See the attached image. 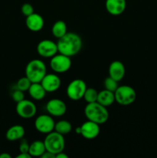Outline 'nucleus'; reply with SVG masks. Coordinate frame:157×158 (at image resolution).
<instances>
[{
  "instance_id": "obj_1",
  "label": "nucleus",
  "mask_w": 157,
  "mask_h": 158,
  "mask_svg": "<svg viewBox=\"0 0 157 158\" xmlns=\"http://www.w3.org/2000/svg\"><path fill=\"white\" fill-rule=\"evenodd\" d=\"M58 51L69 57L77 55L83 47V40L75 32H67L57 42Z\"/></svg>"
},
{
  "instance_id": "obj_2",
  "label": "nucleus",
  "mask_w": 157,
  "mask_h": 158,
  "mask_svg": "<svg viewBox=\"0 0 157 158\" xmlns=\"http://www.w3.org/2000/svg\"><path fill=\"white\" fill-rule=\"evenodd\" d=\"M84 113L88 120L95 122L99 125L106 123L109 117V113L106 106L97 101L87 103L84 109Z\"/></svg>"
},
{
  "instance_id": "obj_3",
  "label": "nucleus",
  "mask_w": 157,
  "mask_h": 158,
  "mask_svg": "<svg viewBox=\"0 0 157 158\" xmlns=\"http://www.w3.org/2000/svg\"><path fill=\"white\" fill-rule=\"evenodd\" d=\"M46 66L45 63L38 59L30 60L26 66V77L32 83H40L46 75Z\"/></svg>"
},
{
  "instance_id": "obj_4",
  "label": "nucleus",
  "mask_w": 157,
  "mask_h": 158,
  "mask_svg": "<svg viewBox=\"0 0 157 158\" xmlns=\"http://www.w3.org/2000/svg\"><path fill=\"white\" fill-rule=\"evenodd\" d=\"M44 143L46 151L55 155L64 151L66 145L64 136L55 131L46 134Z\"/></svg>"
},
{
  "instance_id": "obj_5",
  "label": "nucleus",
  "mask_w": 157,
  "mask_h": 158,
  "mask_svg": "<svg viewBox=\"0 0 157 158\" xmlns=\"http://www.w3.org/2000/svg\"><path fill=\"white\" fill-rule=\"evenodd\" d=\"M114 94L115 102L122 106L132 104L136 99V92L135 89L128 85L119 86Z\"/></svg>"
},
{
  "instance_id": "obj_6",
  "label": "nucleus",
  "mask_w": 157,
  "mask_h": 158,
  "mask_svg": "<svg viewBox=\"0 0 157 158\" xmlns=\"http://www.w3.org/2000/svg\"><path fill=\"white\" fill-rule=\"evenodd\" d=\"M49 65L55 73H64L70 69L72 60L71 57L58 52L51 58Z\"/></svg>"
},
{
  "instance_id": "obj_7",
  "label": "nucleus",
  "mask_w": 157,
  "mask_h": 158,
  "mask_svg": "<svg viewBox=\"0 0 157 158\" xmlns=\"http://www.w3.org/2000/svg\"><path fill=\"white\" fill-rule=\"evenodd\" d=\"M87 89L86 82L81 79H75L69 83L66 89V94L70 100L77 101L83 98Z\"/></svg>"
},
{
  "instance_id": "obj_8",
  "label": "nucleus",
  "mask_w": 157,
  "mask_h": 158,
  "mask_svg": "<svg viewBox=\"0 0 157 158\" xmlns=\"http://www.w3.org/2000/svg\"><path fill=\"white\" fill-rule=\"evenodd\" d=\"M17 114L23 119H30L35 117L37 112V107L35 103L29 100H22L16 103L15 107Z\"/></svg>"
},
{
  "instance_id": "obj_9",
  "label": "nucleus",
  "mask_w": 157,
  "mask_h": 158,
  "mask_svg": "<svg viewBox=\"0 0 157 158\" xmlns=\"http://www.w3.org/2000/svg\"><path fill=\"white\" fill-rule=\"evenodd\" d=\"M37 52L43 58H52L58 52L57 43L51 40H41L36 47Z\"/></svg>"
},
{
  "instance_id": "obj_10",
  "label": "nucleus",
  "mask_w": 157,
  "mask_h": 158,
  "mask_svg": "<svg viewBox=\"0 0 157 158\" xmlns=\"http://www.w3.org/2000/svg\"><path fill=\"white\" fill-rule=\"evenodd\" d=\"M51 115L42 114L36 117L35 121V127L42 134H47L52 132L55 129V122Z\"/></svg>"
},
{
  "instance_id": "obj_11",
  "label": "nucleus",
  "mask_w": 157,
  "mask_h": 158,
  "mask_svg": "<svg viewBox=\"0 0 157 158\" xmlns=\"http://www.w3.org/2000/svg\"><path fill=\"white\" fill-rule=\"evenodd\" d=\"M46 110L52 117H59L64 115L67 111V106L60 99H52L46 104Z\"/></svg>"
},
{
  "instance_id": "obj_12",
  "label": "nucleus",
  "mask_w": 157,
  "mask_h": 158,
  "mask_svg": "<svg viewBox=\"0 0 157 158\" xmlns=\"http://www.w3.org/2000/svg\"><path fill=\"white\" fill-rule=\"evenodd\" d=\"M79 135L87 140L95 139V137H98L100 133L99 124L95 123V122L90 121V120H88L83 123L82 126L79 127Z\"/></svg>"
},
{
  "instance_id": "obj_13",
  "label": "nucleus",
  "mask_w": 157,
  "mask_h": 158,
  "mask_svg": "<svg viewBox=\"0 0 157 158\" xmlns=\"http://www.w3.org/2000/svg\"><path fill=\"white\" fill-rule=\"evenodd\" d=\"M46 93H54L61 86V79L56 73H46L40 82Z\"/></svg>"
},
{
  "instance_id": "obj_14",
  "label": "nucleus",
  "mask_w": 157,
  "mask_h": 158,
  "mask_svg": "<svg viewBox=\"0 0 157 158\" xmlns=\"http://www.w3.org/2000/svg\"><path fill=\"white\" fill-rule=\"evenodd\" d=\"M44 19L38 13H32L26 17V25L28 29L32 32H39L44 27Z\"/></svg>"
},
{
  "instance_id": "obj_15",
  "label": "nucleus",
  "mask_w": 157,
  "mask_h": 158,
  "mask_svg": "<svg viewBox=\"0 0 157 158\" xmlns=\"http://www.w3.org/2000/svg\"><path fill=\"white\" fill-rule=\"evenodd\" d=\"M126 8V0H106V9L112 15H119Z\"/></svg>"
},
{
  "instance_id": "obj_16",
  "label": "nucleus",
  "mask_w": 157,
  "mask_h": 158,
  "mask_svg": "<svg viewBox=\"0 0 157 158\" xmlns=\"http://www.w3.org/2000/svg\"><path fill=\"white\" fill-rule=\"evenodd\" d=\"M125 74H126V68L121 61L115 60L110 63L109 66V77L119 82L124 78Z\"/></svg>"
},
{
  "instance_id": "obj_17",
  "label": "nucleus",
  "mask_w": 157,
  "mask_h": 158,
  "mask_svg": "<svg viewBox=\"0 0 157 158\" xmlns=\"http://www.w3.org/2000/svg\"><path fill=\"white\" fill-rule=\"evenodd\" d=\"M25 133H26V131H25L24 127L19 124L13 125L10 127L6 131V137L9 141H16L23 138Z\"/></svg>"
},
{
  "instance_id": "obj_18",
  "label": "nucleus",
  "mask_w": 157,
  "mask_h": 158,
  "mask_svg": "<svg viewBox=\"0 0 157 158\" xmlns=\"http://www.w3.org/2000/svg\"><path fill=\"white\" fill-rule=\"evenodd\" d=\"M115 101V100L114 92H112V91H109L106 89L99 92L97 102L103 105V106L107 107V106L113 104Z\"/></svg>"
},
{
  "instance_id": "obj_19",
  "label": "nucleus",
  "mask_w": 157,
  "mask_h": 158,
  "mask_svg": "<svg viewBox=\"0 0 157 158\" xmlns=\"http://www.w3.org/2000/svg\"><path fill=\"white\" fill-rule=\"evenodd\" d=\"M28 91L30 97L35 100H43L46 95V91L41 83H32Z\"/></svg>"
},
{
  "instance_id": "obj_20",
  "label": "nucleus",
  "mask_w": 157,
  "mask_h": 158,
  "mask_svg": "<svg viewBox=\"0 0 157 158\" xmlns=\"http://www.w3.org/2000/svg\"><path fill=\"white\" fill-rule=\"evenodd\" d=\"M46 151L44 141L35 140L29 145V154L31 157H40Z\"/></svg>"
},
{
  "instance_id": "obj_21",
  "label": "nucleus",
  "mask_w": 157,
  "mask_h": 158,
  "mask_svg": "<svg viewBox=\"0 0 157 158\" xmlns=\"http://www.w3.org/2000/svg\"><path fill=\"white\" fill-rule=\"evenodd\" d=\"M67 32V25L62 20L56 21L52 27V34L57 39H60Z\"/></svg>"
},
{
  "instance_id": "obj_22",
  "label": "nucleus",
  "mask_w": 157,
  "mask_h": 158,
  "mask_svg": "<svg viewBox=\"0 0 157 158\" xmlns=\"http://www.w3.org/2000/svg\"><path fill=\"white\" fill-rule=\"evenodd\" d=\"M72 124L69 121L66 120H61L55 123V129L54 131L58 132V134H62V135L65 136L69 134L72 131Z\"/></svg>"
},
{
  "instance_id": "obj_23",
  "label": "nucleus",
  "mask_w": 157,
  "mask_h": 158,
  "mask_svg": "<svg viewBox=\"0 0 157 158\" xmlns=\"http://www.w3.org/2000/svg\"><path fill=\"white\" fill-rule=\"evenodd\" d=\"M99 92L94 88H88L86 89V92H85L83 98L85 101L87 103H93V102L97 101V98H98Z\"/></svg>"
},
{
  "instance_id": "obj_24",
  "label": "nucleus",
  "mask_w": 157,
  "mask_h": 158,
  "mask_svg": "<svg viewBox=\"0 0 157 158\" xmlns=\"http://www.w3.org/2000/svg\"><path fill=\"white\" fill-rule=\"evenodd\" d=\"M32 83V82L25 76V77H21V78L17 81L16 86H16L17 89H20V90L23 91V92H26V91L29 90V87H30Z\"/></svg>"
},
{
  "instance_id": "obj_25",
  "label": "nucleus",
  "mask_w": 157,
  "mask_h": 158,
  "mask_svg": "<svg viewBox=\"0 0 157 158\" xmlns=\"http://www.w3.org/2000/svg\"><path fill=\"white\" fill-rule=\"evenodd\" d=\"M118 83V81H116V80H115L109 76L104 80L105 89H108L109 91H112V92H115L117 88L119 87Z\"/></svg>"
},
{
  "instance_id": "obj_26",
  "label": "nucleus",
  "mask_w": 157,
  "mask_h": 158,
  "mask_svg": "<svg viewBox=\"0 0 157 158\" xmlns=\"http://www.w3.org/2000/svg\"><path fill=\"white\" fill-rule=\"evenodd\" d=\"M21 12L26 17L34 13L33 6L30 3H24L21 7Z\"/></svg>"
},
{
  "instance_id": "obj_27",
  "label": "nucleus",
  "mask_w": 157,
  "mask_h": 158,
  "mask_svg": "<svg viewBox=\"0 0 157 158\" xmlns=\"http://www.w3.org/2000/svg\"><path fill=\"white\" fill-rule=\"evenodd\" d=\"M12 98L15 103H18V102L22 101V100L25 99V94L24 92L18 89H15V90L12 92Z\"/></svg>"
},
{
  "instance_id": "obj_28",
  "label": "nucleus",
  "mask_w": 157,
  "mask_h": 158,
  "mask_svg": "<svg viewBox=\"0 0 157 158\" xmlns=\"http://www.w3.org/2000/svg\"><path fill=\"white\" fill-rule=\"evenodd\" d=\"M29 143L26 139H21V143L19 144L20 153H29Z\"/></svg>"
},
{
  "instance_id": "obj_29",
  "label": "nucleus",
  "mask_w": 157,
  "mask_h": 158,
  "mask_svg": "<svg viewBox=\"0 0 157 158\" xmlns=\"http://www.w3.org/2000/svg\"><path fill=\"white\" fill-rule=\"evenodd\" d=\"M41 157L42 158H55V154H52V153H50V152H49V151H46V152H45L44 154L41 156Z\"/></svg>"
},
{
  "instance_id": "obj_30",
  "label": "nucleus",
  "mask_w": 157,
  "mask_h": 158,
  "mask_svg": "<svg viewBox=\"0 0 157 158\" xmlns=\"http://www.w3.org/2000/svg\"><path fill=\"white\" fill-rule=\"evenodd\" d=\"M30 154L29 153H20L18 155L16 156V158H31Z\"/></svg>"
},
{
  "instance_id": "obj_31",
  "label": "nucleus",
  "mask_w": 157,
  "mask_h": 158,
  "mask_svg": "<svg viewBox=\"0 0 157 158\" xmlns=\"http://www.w3.org/2000/svg\"><path fill=\"white\" fill-rule=\"evenodd\" d=\"M55 157L56 158H68V155L66 154H65L63 151H62V152L57 154L56 155H55Z\"/></svg>"
},
{
  "instance_id": "obj_32",
  "label": "nucleus",
  "mask_w": 157,
  "mask_h": 158,
  "mask_svg": "<svg viewBox=\"0 0 157 158\" xmlns=\"http://www.w3.org/2000/svg\"><path fill=\"white\" fill-rule=\"evenodd\" d=\"M12 156L10 155L8 153H2V154H0V158H11Z\"/></svg>"
}]
</instances>
